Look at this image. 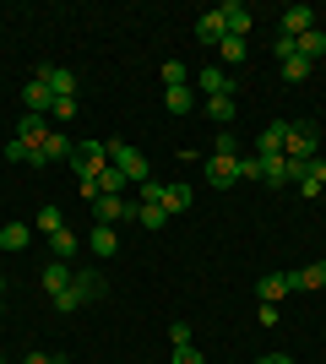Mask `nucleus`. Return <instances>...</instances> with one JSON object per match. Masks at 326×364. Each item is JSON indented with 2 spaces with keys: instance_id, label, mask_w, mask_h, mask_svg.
Returning <instances> with one entry per match:
<instances>
[{
  "instance_id": "1",
  "label": "nucleus",
  "mask_w": 326,
  "mask_h": 364,
  "mask_svg": "<svg viewBox=\"0 0 326 364\" xmlns=\"http://www.w3.org/2000/svg\"><path fill=\"white\" fill-rule=\"evenodd\" d=\"M109 164L120 168L131 185H147L153 180V164H147V152L141 147H125V141H109Z\"/></svg>"
},
{
  "instance_id": "2",
  "label": "nucleus",
  "mask_w": 326,
  "mask_h": 364,
  "mask_svg": "<svg viewBox=\"0 0 326 364\" xmlns=\"http://www.w3.org/2000/svg\"><path fill=\"white\" fill-rule=\"evenodd\" d=\"M321 141H315V125H288V141H283V158H299V164H315L321 158Z\"/></svg>"
},
{
  "instance_id": "3",
  "label": "nucleus",
  "mask_w": 326,
  "mask_h": 364,
  "mask_svg": "<svg viewBox=\"0 0 326 364\" xmlns=\"http://www.w3.org/2000/svg\"><path fill=\"white\" fill-rule=\"evenodd\" d=\"M190 87H196V98H223V92H234V82H229V71H223V65H202Z\"/></svg>"
},
{
  "instance_id": "4",
  "label": "nucleus",
  "mask_w": 326,
  "mask_h": 364,
  "mask_svg": "<svg viewBox=\"0 0 326 364\" xmlns=\"http://www.w3.org/2000/svg\"><path fill=\"white\" fill-rule=\"evenodd\" d=\"M217 16H223L229 38H250V6H239V0H223V6H217Z\"/></svg>"
},
{
  "instance_id": "5",
  "label": "nucleus",
  "mask_w": 326,
  "mask_h": 364,
  "mask_svg": "<svg viewBox=\"0 0 326 364\" xmlns=\"http://www.w3.org/2000/svg\"><path fill=\"white\" fill-rule=\"evenodd\" d=\"M93 213H98V223H114V228H120L125 218H136V207H131L125 196H98V201H93Z\"/></svg>"
},
{
  "instance_id": "6",
  "label": "nucleus",
  "mask_w": 326,
  "mask_h": 364,
  "mask_svg": "<svg viewBox=\"0 0 326 364\" xmlns=\"http://www.w3.org/2000/svg\"><path fill=\"white\" fill-rule=\"evenodd\" d=\"M283 141H288V120H272L256 136V158H283Z\"/></svg>"
},
{
  "instance_id": "7",
  "label": "nucleus",
  "mask_w": 326,
  "mask_h": 364,
  "mask_svg": "<svg viewBox=\"0 0 326 364\" xmlns=\"http://www.w3.org/2000/svg\"><path fill=\"white\" fill-rule=\"evenodd\" d=\"M33 76H44L55 98H77V76L65 71V65H38V71H33Z\"/></svg>"
},
{
  "instance_id": "8",
  "label": "nucleus",
  "mask_w": 326,
  "mask_h": 364,
  "mask_svg": "<svg viewBox=\"0 0 326 364\" xmlns=\"http://www.w3.org/2000/svg\"><path fill=\"white\" fill-rule=\"evenodd\" d=\"M22 104H28V114H49V109H55V92H49L44 76H33L28 87H22Z\"/></svg>"
},
{
  "instance_id": "9",
  "label": "nucleus",
  "mask_w": 326,
  "mask_h": 364,
  "mask_svg": "<svg viewBox=\"0 0 326 364\" xmlns=\"http://www.w3.org/2000/svg\"><path fill=\"white\" fill-rule=\"evenodd\" d=\"M38 283H44L49 294H65L71 283H77V272H71V261H49L44 272H38Z\"/></svg>"
},
{
  "instance_id": "10",
  "label": "nucleus",
  "mask_w": 326,
  "mask_h": 364,
  "mask_svg": "<svg viewBox=\"0 0 326 364\" xmlns=\"http://www.w3.org/2000/svg\"><path fill=\"white\" fill-rule=\"evenodd\" d=\"M16 136L28 141V147H44V141H49V120H44V114H28V109H22V120H16Z\"/></svg>"
},
{
  "instance_id": "11",
  "label": "nucleus",
  "mask_w": 326,
  "mask_h": 364,
  "mask_svg": "<svg viewBox=\"0 0 326 364\" xmlns=\"http://www.w3.org/2000/svg\"><path fill=\"white\" fill-rule=\"evenodd\" d=\"M207 185H239V158H207Z\"/></svg>"
},
{
  "instance_id": "12",
  "label": "nucleus",
  "mask_w": 326,
  "mask_h": 364,
  "mask_svg": "<svg viewBox=\"0 0 326 364\" xmlns=\"http://www.w3.org/2000/svg\"><path fill=\"white\" fill-rule=\"evenodd\" d=\"M256 294H261V304H278L283 294H294V272H272L256 283Z\"/></svg>"
},
{
  "instance_id": "13",
  "label": "nucleus",
  "mask_w": 326,
  "mask_h": 364,
  "mask_svg": "<svg viewBox=\"0 0 326 364\" xmlns=\"http://www.w3.org/2000/svg\"><path fill=\"white\" fill-rule=\"evenodd\" d=\"M310 28H315L310 6H288V11H283V38H299V33H310Z\"/></svg>"
},
{
  "instance_id": "14",
  "label": "nucleus",
  "mask_w": 326,
  "mask_h": 364,
  "mask_svg": "<svg viewBox=\"0 0 326 364\" xmlns=\"http://www.w3.org/2000/svg\"><path fill=\"white\" fill-rule=\"evenodd\" d=\"M294 55H299V60H321V55H326V33L321 28H310V33H299V38H294Z\"/></svg>"
},
{
  "instance_id": "15",
  "label": "nucleus",
  "mask_w": 326,
  "mask_h": 364,
  "mask_svg": "<svg viewBox=\"0 0 326 364\" xmlns=\"http://www.w3.org/2000/svg\"><path fill=\"white\" fill-rule=\"evenodd\" d=\"M196 38H202L207 49H217L223 38H229V28H223V16H217V11H207L202 22H196Z\"/></svg>"
},
{
  "instance_id": "16",
  "label": "nucleus",
  "mask_w": 326,
  "mask_h": 364,
  "mask_svg": "<svg viewBox=\"0 0 326 364\" xmlns=\"http://www.w3.org/2000/svg\"><path fill=\"white\" fill-rule=\"evenodd\" d=\"M196 104H202L196 87H163V109H169V114H190Z\"/></svg>"
},
{
  "instance_id": "17",
  "label": "nucleus",
  "mask_w": 326,
  "mask_h": 364,
  "mask_svg": "<svg viewBox=\"0 0 326 364\" xmlns=\"http://www.w3.org/2000/svg\"><path fill=\"white\" fill-rule=\"evenodd\" d=\"M93 256H114V250H120V228L114 223H93Z\"/></svg>"
},
{
  "instance_id": "18",
  "label": "nucleus",
  "mask_w": 326,
  "mask_h": 364,
  "mask_svg": "<svg viewBox=\"0 0 326 364\" xmlns=\"http://www.w3.org/2000/svg\"><path fill=\"white\" fill-rule=\"evenodd\" d=\"M49 256H55V261L77 256V228H55V234H49Z\"/></svg>"
},
{
  "instance_id": "19",
  "label": "nucleus",
  "mask_w": 326,
  "mask_h": 364,
  "mask_svg": "<svg viewBox=\"0 0 326 364\" xmlns=\"http://www.w3.org/2000/svg\"><path fill=\"white\" fill-rule=\"evenodd\" d=\"M120 191H131V180H125L114 164H104L98 168V196H120Z\"/></svg>"
},
{
  "instance_id": "20",
  "label": "nucleus",
  "mask_w": 326,
  "mask_h": 364,
  "mask_svg": "<svg viewBox=\"0 0 326 364\" xmlns=\"http://www.w3.org/2000/svg\"><path fill=\"white\" fill-rule=\"evenodd\" d=\"M28 240H33V228L22 223V218H11V223L0 228V245H6V250H28Z\"/></svg>"
},
{
  "instance_id": "21",
  "label": "nucleus",
  "mask_w": 326,
  "mask_h": 364,
  "mask_svg": "<svg viewBox=\"0 0 326 364\" xmlns=\"http://www.w3.org/2000/svg\"><path fill=\"white\" fill-rule=\"evenodd\" d=\"M38 152H44V164H55V158H65V164H71V152H77V147H71V136H65V131H49V141H44Z\"/></svg>"
},
{
  "instance_id": "22",
  "label": "nucleus",
  "mask_w": 326,
  "mask_h": 364,
  "mask_svg": "<svg viewBox=\"0 0 326 364\" xmlns=\"http://www.w3.org/2000/svg\"><path fill=\"white\" fill-rule=\"evenodd\" d=\"M163 213H190V185H163Z\"/></svg>"
},
{
  "instance_id": "23",
  "label": "nucleus",
  "mask_w": 326,
  "mask_h": 364,
  "mask_svg": "<svg viewBox=\"0 0 326 364\" xmlns=\"http://www.w3.org/2000/svg\"><path fill=\"white\" fill-rule=\"evenodd\" d=\"M294 289H326V267H321V261H315V267H299Z\"/></svg>"
},
{
  "instance_id": "24",
  "label": "nucleus",
  "mask_w": 326,
  "mask_h": 364,
  "mask_svg": "<svg viewBox=\"0 0 326 364\" xmlns=\"http://www.w3.org/2000/svg\"><path fill=\"white\" fill-rule=\"evenodd\" d=\"M202 104H207V114H212L217 125H229V120H234V92H223V98H202Z\"/></svg>"
},
{
  "instance_id": "25",
  "label": "nucleus",
  "mask_w": 326,
  "mask_h": 364,
  "mask_svg": "<svg viewBox=\"0 0 326 364\" xmlns=\"http://www.w3.org/2000/svg\"><path fill=\"white\" fill-rule=\"evenodd\" d=\"M136 223L141 228H163V223H169V213H163L158 201H141V207H136Z\"/></svg>"
},
{
  "instance_id": "26",
  "label": "nucleus",
  "mask_w": 326,
  "mask_h": 364,
  "mask_svg": "<svg viewBox=\"0 0 326 364\" xmlns=\"http://www.w3.org/2000/svg\"><path fill=\"white\" fill-rule=\"evenodd\" d=\"M217 55H223L229 65H239V60L250 55V38H223V44H217Z\"/></svg>"
},
{
  "instance_id": "27",
  "label": "nucleus",
  "mask_w": 326,
  "mask_h": 364,
  "mask_svg": "<svg viewBox=\"0 0 326 364\" xmlns=\"http://www.w3.org/2000/svg\"><path fill=\"white\" fill-rule=\"evenodd\" d=\"M77 294H82V304L98 299V294H104V277H98V272H77Z\"/></svg>"
},
{
  "instance_id": "28",
  "label": "nucleus",
  "mask_w": 326,
  "mask_h": 364,
  "mask_svg": "<svg viewBox=\"0 0 326 364\" xmlns=\"http://www.w3.org/2000/svg\"><path fill=\"white\" fill-rule=\"evenodd\" d=\"M163 87H190V71L180 60H163Z\"/></svg>"
},
{
  "instance_id": "29",
  "label": "nucleus",
  "mask_w": 326,
  "mask_h": 364,
  "mask_svg": "<svg viewBox=\"0 0 326 364\" xmlns=\"http://www.w3.org/2000/svg\"><path fill=\"white\" fill-rule=\"evenodd\" d=\"M212 152H217V158H239V136H234L229 125H223V131H217V141H212Z\"/></svg>"
},
{
  "instance_id": "30",
  "label": "nucleus",
  "mask_w": 326,
  "mask_h": 364,
  "mask_svg": "<svg viewBox=\"0 0 326 364\" xmlns=\"http://www.w3.org/2000/svg\"><path fill=\"white\" fill-rule=\"evenodd\" d=\"M6 158H11V164H33V158H38V147H28L22 136H11V141H6Z\"/></svg>"
},
{
  "instance_id": "31",
  "label": "nucleus",
  "mask_w": 326,
  "mask_h": 364,
  "mask_svg": "<svg viewBox=\"0 0 326 364\" xmlns=\"http://www.w3.org/2000/svg\"><path fill=\"white\" fill-rule=\"evenodd\" d=\"M310 71H315V65H310V60H299V55H288V60H283V82H305Z\"/></svg>"
},
{
  "instance_id": "32",
  "label": "nucleus",
  "mask_w": 326,
  "mask_h": 364,
  "mask_svg": "<svg viewBox=\"0 0 326 364\" xmlns=\"http://www.w3.org/2000/svg\"><path fill=\"white\" fill-rule=\"evenodd\" d=\"M169 343H174V348H190V343H196L190 321H174V326H169Z\"/></svg>"
},
{
  "instance_id": "33",
  "label": "nucleus",
  "mask_w": 326,
  "mask_h": 364,
  "mask_svg": "<svg viewBox=\"0 0 326 364\" xmlns=\"http://www.w3.org/2000/svg\"><path fill=\"white\" fill-rule=\"evenodd\" d=\"M239 180H261V158L256 152H239Z\"/></svg>"
},
{
  "instance_id": "34",
  "label": "nucleus",
  "mask_w": 326,
  "mask_h": 364,
  "mask_svg": "<svg viewBox=\"0 0 326 364\" xmlns=\"http://www.w3.org/2000/svg\"><path fill=\"white\" fill-rule=\"evenodd\" d=\"M77 304H82L77 283H71V289H65V294H55V310H60V316H71V310H77Z\"/></svg>"
},
{
  "instance_id": "35",
  "label": "nucleus",
  "mask_w": 326,
  "mask_h": 364,
  "mask_svg": "<svg viewBox=\"0 0 326 364\" xmlns=\"http://www.w3.org/2000/svg\"><path fill=\"white\" fill-rule=\"evenodd\" d=\"M38 228H44V234H55V228H65L60 207H44V213H38Z\"/></svg>"
},
{
  "instance_id": "36",
  "label": "nucleus",
  "mask_w": 326,
  "mask_h": 364,
  "mask_svg": "<svg viewBox=\"0 0 326 364\" xmlns=\"http://www.w3.org/2000/svg\"><path fill=\"white\" fill-rule=\"evenodd\" d=\"M49 114H55V120H71V114H77V98H55V109H49Z\"/></svg>"
},
{
  "instance_id": "37",
  "label": "nucleus",
  "mask_w": 326,
  "mask_h": 364,
  "mask_svg": "<svg viewBox=\"0 0 326 364\" xmlns=\"http://www.w3.org/2000/svg\"><path fill=\"white\" fill-rule=\"evenodd\" d=\"M141 191V201H158V207H163V180H147V185H136Z\"/></svg>"
},
{
  "instance_id": "38",
  "label": "nucleus",
  "mask_w": 326,
  "mask_h": 364,
  "mask_svg": "<svg viewBox=\"0 0 326 364\" xmlns=\"http://www.w3.org/2000/svg\"><path fill=\"white\" fill-rule=\"evenodd\" d=\"M174 364H207V359H202V348L190 343V348H174Z\"/></svg>"
},
{
  "instance_id": "39",
  "label": "nucleus",
  "mask_w": 326,
  "mask_h": 364,
  "mask_svg": "<svg viewBox=\"0 0 326 364\" xmlns=\"http://www.w3.org/2000/svg\"><path fill=\"white\" fill-rule=\"evenodd\" d=\"M261 364H294V359H288V353H266Z\"/></svg>"
},
{
  "instance_id": "40",
  "label": "nucleus",
  "mask_w": 326,
  "mask_h": 364,
  "mask_svg": "<svg viewBox=\"0 0 326 364\" xmlns=\"http://www.w3.org/2000/svg\"><path fill=\"white\" fill-rule=\"evenodd\" d=\"M22 364H55V359H49V353H28Z\"/></svg>"
},
{
  "instance_id": "41",
  "label": "nucleus",
  "mask_w": 326,
  "mask_h": 364,
  "mask_svg": "<svg viewBox=\"0 0 326 364\" xmlns=\"http://www.w3.org/2000/svg\"><path fill=\"white\" fill-rule=\"evenodd\" d=\"M0 299H6V277H0Z\"/></svg>"
},
{
  "instance_id": "42",
  "label": "nucleus",
  "mask_w": 326,
  "mask_h": 364,
  "mask_svg": "<svg viewBox=\"0 0 326 364\" xmlns=\"http://www.w3.org/2000/svg\"><path fill=\"white\" fill-rule=\"evenodd\" d=\"M321 158H326V152H321Z\"/></svg>"
},
{
  "instance_id": "43",
  "label": "nucleus",
  "mask_w": 326,
  "mask_h": 364,
  "mask_svg": "<svg viewBox=\"0 0 326 364\" xmlns=\"http://www.w3.org/2000/svg\"><path fill=\"white\" fill-rule=\"evenodd\" d=\"M321 267H326V261H321Z\"/></svg>"
},
{
  "instance_id": "44",
  "label": "nucleus",
  "mask_w": 326,
  "mask_h": 364,
  "mask_svg": "<svg viewBox=\"0 0 326 364\" xmlns=\"http://www.w3.org/2000/svg\"><path fill=\"white\" fill-rule=\"evenodd\" d=\"M321 196H326V191H321Z\"/></svg>"
}]
</instances>
